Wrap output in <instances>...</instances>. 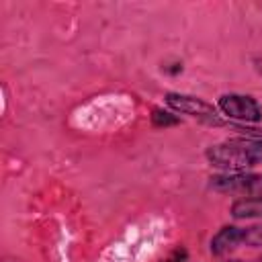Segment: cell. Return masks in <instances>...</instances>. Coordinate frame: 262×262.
Returning <instances> with one entry per match:
<instances>
[{
    "mask_svg": "<svg viewBox=\"0 0 262 262\" xmlns=\"http://www.w3.org/2000/svg\"><path fill=\"white\" fill-rule=\"evenodd\" d=\"M219 111L237 121L239 125H246V123H256L262 119V106L258 104L256 98L252 96H244V94H223L217 102Z\"/></svg>",
    "mask_w": 262,
    "mask_h": 262,
    "instance_id": "4",
    "label": "cell"
},
{
    "mask_svg": "<svg viewBox=\"0 0 262 262\" xmlns=\"http://www.w3.org/2000/svg\"><path fill=\"white\" fill-rule=\"evenodd\" d=\"M235 219H262V199H239L231 205Z\"/></svg>",
    "mask_w": 262,
    "mask_h": 262,
    "instance_id": "6",
    "label": "cell"
},
{
    "mask_svg": "<svg viewBox=\"0 0 262 262\" xmlns=\"http://www.w3.org/2000/svg\"><path fill=\"white\" fill-rule=\"evenodd\" d=\"M184 260H186V250L180 248V250H174V252H172L168 258H164L162 262H184Z\"/></svg>",
    "mask_w": 262,
    "mask_h": 262,
    "instance_id": "9",
    "label": "cell"
},
{
    "mask_svg": "<svg viewBox=\"0 0 262 262\" xmlns=\"http://www.w3.org/2000/svg\"><path fill=\"white\" fill-rule=\"evenodd\" d=\"M207 160L227 172H246L262 164V143L246 137H233L207 147Z\"/></svg>",
    "mask_w": 262,
    "mask_h": 262,
    "instance_id": "1",
    "label": "cell"
},
{
    "mask_svg": "<svg viewBox=\"0 0 262 262\" xmlns=\"http://www.w3.org/2000/svg\"><path fill=\"white\" fill-rule=\"evenodd\" d=\"M166 102H168V106L174 108L176 113L188 115V117L199 119V121H203V123H209V125H221V123H223V121L219 119L215 106L209 104L207 100L199 98V96L170 92V94H166Z\"/></svg>",
    "mask_w": 262,
    "mask_h": 262,
    "instance_id": "3",
    "label": "cell"
},
{
    "mask_svg": "<svg viewBox=\"0 0 262 262\" xmlns=\"http://www.w3.org/2000/svg\"><path fill=\"white\" fill-rule=\"evenodd\" d=\"M244 246V237H242V227H235V225H225L221 227L213 239H211V254L215 256H223V254H229L231 250Z\"/></svg>",
    "mask_w": 262,
    "mask_h": 262,
    "instance_id": "5",
    "label": "cell"
},
{
    "mask_svg": "<svg viewBox=\"0 0 262 262\" xmlns=\"http://www.w3.org/2000/svg\"><path fill=\"white\" fill-rule=\"evenodd\" d=\"M242 237H244V246L262 248V225L242 227Z\"/></svg>",
    "mask_w": 262,
    "mask_h": 262,
    "instance_id": "7",
    "label": "cell"
},
{
    "mask_svg": "<svg viewBox=\"0 0 262 262\" xmlns=\"http://www.w3.org/2000/svg\"><path fill=\"white\" fill-rule=\"evenodd\" d=\"M211 188L219 192L239 194L246 199H262V174L252 172H233L211 178Z\"/></svg>",
    "mask_w": 262,
    "mask_h": 262,
    "instance_id": "2",
    "label": "cell"
},
{
    "mask_svg": "<svg viewBox=\"0 0 262 262\" xmlns=\"http://www.w3.org/2000/svg\"><path fill=\"white\" fill-rule=\"evenodd\" d=\"M151 123L154 127H172V125H178L180 119L168 111H162V108H154L151 111Z\"/></svg>",
    "mask_w": 262,
    "mask_h": 262,
    "instance_id": "8",
    "label": "cell"
},
{
    "mask_svg": "<svg viewBox=\"0 0 262 262\" xmlns=\"http://www.w3.org/2000/svg\"><path fill=\"white\" fill-rule=\"evenodd\" d=\"M229 262H242V260H229Z\"/></svg>",
    "mask_w": 262,
    "mask_h": 262,
    "instance_id": "10",
    "label": "cell"
}]
</instances>
